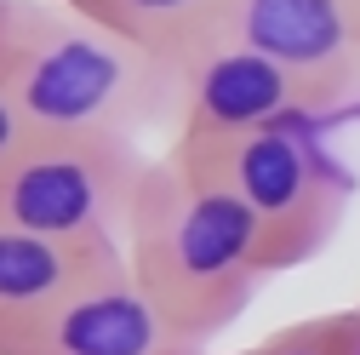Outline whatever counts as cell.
<instances>
[{
	"instance_id": "obj_1",
	"label": "cell",
	"mask_w": 360,
	"mask_h": 355,
	"mask_svg": "<svg viewBox=\"0 0 360 355\" xmlns=\"http://www.w3.org/2000/svg\"><path fill=\"white\" fill-rule=\"evenodd\" d=\"M126 263L160 304V316L212 344L229 332L252 298L286 275V258L257 218L184 155H155L126 224Z\"/></svg>"
},
{
	"instance_id": "obj_2",
	"label": "cell",
	"mask_w": 360,
	"mask_h": 355,
	"mask_svg": "<svg viewBox=\"0 0 360 355\" xmlns=\"http://www.w3.org/2000/svg\"><path fill=\"white\" fill-rule=\"evenodd\" d=\"M0 92L34 138H120L177 126V63L131 46L63 0H12L0 35Z\"/></svg>"
},
{
	"instance_id": "obj_3",
	"label": "cell",
	"mask_w": 360,
	"mask_h": 355,
	"mask_svg": "<svg viewBox=\"0 0 360 355\" xmlns=\"http://www.w3.org/2000/svg\"><path fill=\"white\" fill-rule=\"evenodd\" d=\"M172 155H184V149H172ZM184 161L200 166L206 178H217L275 235L286 270H303L343 230V212L354 201V172L338 161V149L314 126V115L257 126V132H246V138L223 144V149L184 155Z\"/></svg>"
},
{
	"instance_id": "obj_4",
	"label": "cell",
	"mask_w": 360,
	"mask_h": 355,
	"mask_svg": "<svg viewBox=\"0 0 360 355\" xmlns=\"http://www.w3.org/2000/svg\"><path fill=\"white\" fill-rule=\"evenodd\" d=\"M149 161L120 138H29L0 172V224L126 247Z\"/></svg>"
},
{
	"instance_id": "obj_5",
	"label": "cell",
	"mask_w": 360,
	"mask_h": 355,
	"mask_svg": "<svg viewBox=\"0 0 360 355\" xmlns=\"http://www.w3.org/2000/svg\"><path fill=\"white\" fill-rule=\"evenodd\" d=\"M292 115H321V109L275 58L252 52L229 29H217L177 63V126L166 149L206 155Z\"/></svg>"
},
{
	"instance_id": "obj_6",
	"label": "cell",
	"mask_w": 360,
	"mask_h": 355,
	"mask_svg": "<svg viewBox=\"0 0 360 355\" xmlns=\"http://www.w3.org/2000/svg\"><path fill=\"white\" fill-rule=\"evenodd\" d=\"M0 355H206V344L177 332L120 258L40 316L0 321Z\"/></svg>"
},
{
	"instance_id": "obj_7",
	"label": "cell",
	"mask_w": 360,
	"mask_h": 355,
	"mask_svg": "<svg viewBox=\"0 0 360 355\" xmlns=\"http://www.w3.org/2000/svg\"><path fill=\"white\" fill-rule=\"evenodd\" d=\"M223 29L275 58L314 109L360 92V23L343 0H235Z\"/></svg>"
},
{
	"instance_id": "obj_8",
	"label": "cell",
	"mask_w": 360,
	"mask_h": 355,
	"mask_svg": "<svg viewBox=\"0 0 360 355\" xmlns=\"http://www.w3.org/2000/svg\"><path fill=\"white\" fill-rule=\"evenodd\" d=\"M126 247L103 241H63V235H34L18 224H0V321H23L69 298L109 263H120Z\"/></svg>"
},
{
	"instance_id": "obj_9",
	"label": "cell",
	"mask_w": 360,
	"mask_h": 355,
	"mask_svg": "<svg viewBox=\"0 0 360 355\" xmlns=\"http://www.w3.org/2000/svg\"><path fill=\"white\" fill-rule=\"evenodd\" d=\"M63 6L98 18L103 29L126 35L131 46H143L166 63H184L200 40H212L229 23L235 0H63Z\"/></svg>"
},
{
	"instance_id": "obj_10",
	"label": "cell",
	"mask_w": 360,
	"mask_h": 355,
	"mask_svg": "<svg viewBox=\"0 0 360 355\" xmlns=\"http://www.w3.org/2000/svg\"><path fill=\"white\" fill-rule=\"evenodd\" d=\"M235 355H354V309H326V316L275 327Z\"/></svg>"
},
{
	"instance_id": "obj_11",
	"label": "cell",
	"mask_w": 360,
	"mask_h": 355,
	"mask_svg": "<svg viewBox=\"0 0 360 355\" xmlns=\"http://www.w3.org/2000/svg\"><path fill=\"white\" fill-rule=\"evenodd\" d=\"M29 138H34V132H29V120L18 115V104H12L6 92H0V172L12 166V155H18Z\"/></svg>"
},
{
	"instance_id": "obj_12",
	"label": "cell",
	"mask_w": 360,
	"mask_h": 355,
	"mask_svg": "<svg viewBox=\"0 0 360 355\" xmlns=\"http://www.w3.org/2000/svg\"><path fill=\"white\" fill-rule=\"evenodd\" d=\"M354 355H360V304H354Z\"/></svg>"
},
{
	"instance_id": "obj_13",
	"label": "cell",
	"mask_w": 360,
	"mask_h": 355,
	"mask_svg": "<svg viewBox=\"0 0 360 355\" xmlns=\"http://www.w3.org/2000/svg\"><path fill=\"white\" fill-rule=\"evenodd\" d=\"M6 6H12V0H0V35H6Z\"/></svg>"
},
{
	"instance_id": "obj_14",
	"label": "cell",
	"mask_w": 360,
	"mask_h": 355,
	"mask_svg": "<svg viewBox=\"0 0 360 355\" xmlns=\"http://www.w3.org/2000/svg\"><path fill=\"white\" fill-rule=\"evenodd\" d=\"M343 6H349V12H354V23H360V0H343Z\"/></svg>"
}]
</instances>
